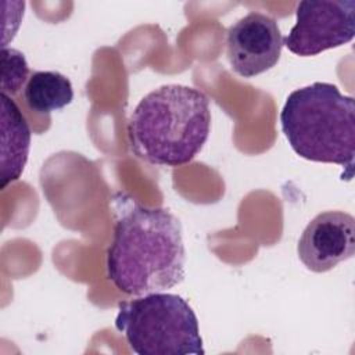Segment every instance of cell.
Returning <instances> with one entry per match:
<instances>
[{
    "label": "cell",
    "mask_w": 355,
    "mask_h": 355,
    "mask_svg": "<svg viewBox=\"0 0 355 355\" xmlns=\"http://www.w3.org/2000/svg\"><path fill=\"white\" fill-rule=\"evenodd\" d=\"M186 252L179 219L166 208L133 202L115 222L107 276L128 295L169 290L184 279Z\"/></svg>",
    "instance_id": "1"
},
{
    "label": "cell",
    "mask_w": 355,
    "mask_h": 355,
    "mask_svg": "<svg viewBox=\"0 0 355 355\" xmlns=\"http://www.w3.org/2000/svg\"><path fill=\"white\" fill-rule=\"evenodd\" d=\"M211 129L209 98L184 85H164L133 110L128 137L135 155L148 164L182 166L202 150Z\"/></svg>",
    "instance_id": "2"
},
{
    "label": "cell",
    "mask_w": 355,
    "mask_h": 355,
    "mask_svg": "<svg viewBox=\"0 0 355 355\" xmlns=\"http://www.w3.org/2000/svg\"><path fill=\"white\" fill-rule=\"evenodd\" d=\"M282 130L304 159L336 164L352 175L355 101L333 83L315 82L291 92L280 112Z\"/></svg>",
    "instance_id": "3"
},
{
    "label": "cell",
    "mask_w": 355,
    "mask_h": 355,
    "mask_svg": "<svg viewBox=\"0 0 355 355\" xmlns=\"http://www.w3.org/2000/svg\"><path fill=\"white\" fill-rule=\"evenodd\" d=\"M115 327L137 355L204 354L197 316L178 294L150 293L119 302Z\"/></svg>",
    "instance_id": "4"
},
{
    "label": "cell",
    "mask_w": 355,
    "mask_h": 355,
    "mask_svg": "<svg viewBox=\"0 0 355 355\" xmlns=\"http://www.w3.org/2000/svg\"><path fill=\"white\" fill-rule=\"evenodd\" d=\"M354 36V0H304L297 4L295 24L283 46L300 57H312L349 43Z\"/></svg>",
    "instance_id": "5"
},
{
    "label": "cell",
    "mask_w": 355,
    "mask_h": 355,
    "mask_svg": "<svg viewBox=\"0 0 355 355\" xmlns=\"http://www.w3.org/2000/svg\"><path fill=\"white\" fill-rule=\"evenodd\" d=\"M282 47L283 36L276 19L262 12H248L227 31V60L243 78H254L273 68Z\"/></svg>",
    "instance_id": "6"
},
{
    "label": "cell",
    "mask_w": 355,
    "mask_h": 355,
    "mask_svg": "<svg viewBox=\"0 0 355 355\" xmlns=\"http://www.w3.org/2000/svg\"><path fill=\"white\" fill-rule=\"evenodd\" d=\"M297 254L306 269L323 273L355 254V219L344 211L318 214L304 229Z\"/></svg>",
    "instance_id": "7"
},
{
    "label": "cell",
    "mask_w": 355,
    "mask_h": 355,
    "mask_svg": "<svg viewBox=\"0 0 355 355\" xmlns=\"http://www.w3.org/2000/svg\"><path fill=\"white\" fill-rule=\"evenodd\" d=\"M1 98V184L4 190L18 180L24 172L31 148V128L15 101L7 96Z\"/></svg>",
    "instance_id": "8"
},
{
    "label": "cell",
    "mask_w": 355,
    "mask_h": 355,
    "mask_svg": "<svg viewBox=\"0 0 355 355\" xmlns=\"http://www.w3.org/2000/svg\"><path fill=\"white\" fill-rule=\"evenodd\" d=\"M24 98L32 111L50 114L71 104L72 83L57 71H35L24 87Z\"/></svg>",
    "instance_id": "9"
},
{
    "label": "cell",
    "mask_w": 355,
    "mask_h": 355,
    "mask_svg": "<svg viewBox=\"0 0 355 355\" xmlns=\"http://www.w3.org/2000/svg\"><path fill=\"white\" fill-rule=\"evenodd\" d=\"M1 83L0 89L3 94H17L25 82L29 79V67L24 53L12 47L1 49Z\"/></svg>",
    "instance_id": "10"
}]
</instances>
